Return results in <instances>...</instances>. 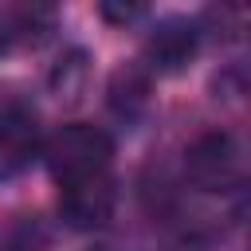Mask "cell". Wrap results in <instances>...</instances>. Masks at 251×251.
I'll list each match as a JSON object with an SVG mask.
<instances>
[{
    "mask_svg": "<svg viewBox=\"0 0 251 251\" xmlns=\"http://www.w3.org/2000/svg\"><path fill=\"white\" fill-rule=\"evenodd\" d=\"M51 180L59 188H75V184H86V180H102L110 176V165H114V137L102 129V126H86V122H71V126H59L43 149H39Z\"/></svg>",
    "mask_w": 251,
    "mask_h": 251,
    "instance_id": "1",
    "label": "cell"
},
{
    "mask_svg": "<svg viewBox=\"0 0 251 251\" xmlns=\"http://www.w3.org/2000/svg\"><path fill=\"white\" fill-rule=\"evenodd\" d=\"M43 149L39 114L27 98L4 94L0 98V180L20 176Z\"/></svg>",
    "mask_w": 251,
    "mask_h": 251,
    "instance_id": "2",
    "label": "cell"
},
{
    "mask_svg": "<svg viewBox=\"0 0 251 251\" xmlns=\"http://www.w3.org/2000/svg\"><path fill=\"white\" fill-rule=\"evenodd\" d=\"M239 141L227 129H208L200 137L188 141L184 149V173L200 192H224L231 184H239Z\"/></svg>",
    "mask_w": 251,
    "mask_h": 251,
    "instance_id": "3",
    "label": "cell"
},
{
    "mask_svg": "<svg viewBox=\"0 0 251 251\" xmlns=\"http://www.w3.org/2000/svg\"><path fill=\"white\" fill-rule=\"evenodd\" d=\"M196 51H200V24L184 16H165L149 27L141 63L145 75H180L196 59Z\"/></svg>",
    "mask_w": 251,
    "mask_h": 251,
    "instance_id": "4",
    "label": "cell"
},
{
    "mask_svg": "<svg viewBox=\"0 0 251 251\" xmlns=\"http://www.w3.org/2000/svg\"><path fill=\"white\" fill-rule=\"evenodd\" d=\"M114 204H118L114 176L86 180V184H75V188H59V212H63V220H67L71 227H78V231H90V227L110 224Z\"/></svg>",
    "mask_w": 251,
    "mask_h": 251,
    "instance_id": "5",
    "label": "cell"
},
{
    "mask_svg": "<svg viewBox=\"0 0 251 251\" xmlns=\"http://www.w3.org/2000/svg\"><path fill=\"white\" fill-rule=\"evenodd\" d=\"M145 102H149V75H145V67H122L110 78V110L129 122V118H137L145 110Z\"/></svg>",
    "mask_w": 251,
    "mask_h": 251,
    "instance_id": "6",
    "label": "cell"
},
{
    "mask_svg": "<svg viewBox=\"0 0 251 251\" xmlns=\"http://www.w3.org/2000/svg\"><path fill=\"white\" fill-rule=\"evenodd\" d=\"M51 24H55V12L51 8H12L8 16H4V31H0V39L4 43H39L47 31H51Z\"/></svg>",
    "mask_w": 251,
    "mask_h": 251,
    "instance_id": "7",
    "label": "cell"
},
{
    "mask_svg": "<svg viewBox=\"0 0 251 251\" xmlns=\"http://www.w3.org/2000/svg\"><path fill=\"white\" fill-rule=\"evenodd\" d=\"M82 86H86V51L75 47V51H67V55L55 63V71H51V90H55L59 98L75 102Z\"/></svg>",
    "mask_w": 251,
    "mask_h": 251,
    "instance_id": "8",
    "label": "cell"
},
{
    "mask_svg": "<svg viewBox=\"0 0 251 251\" xmlns=\"http://www.w3.org/2000/svg\"><path fill=\"white\" fill-rule=\"evenodd\" d=\"M98 12H102L106 20H114V24H133V20H141V16H145V8H141V4H126V8H122V4H102Z\"/></svg>",
    "mask_w": 251,
    "mask_h": 251,
    "instance_id": "9",
    "label": "cell"
},
{
    "mask_svg": "<svg viewBox=\"0 0 251 251\" xmlns=\"http://www.w3.org/2000/svg\"><path fill=\"white\" fill-rule=\"evenodd\" d=\"M0 251H27V247H0Z\"/></svg>",
    "mask_w": 251,
    "mask_h": 251,
    "instance_id": "10",
    "label": "cell"
}]
</instances>
